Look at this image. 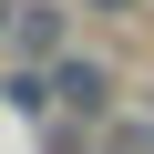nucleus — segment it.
<instances>
[{
    "instance_id": "obj_1",
    "label": "nucleus",
    "mask_w": 154,
    "mask_h": 154,
    "mask_svg": "<svg viewBox=\"0 0 154 154\" xmlns=\"http://www.w3.org/2000/svg\"><path fill=\"white\" fill-rule=\"evenodd\" d=\"M51 103L82 113V123H113V62L103 51H62L51 62Z\"/></svg>"
},
{
    "instance_id": "obj_2",
    "label": "nucleus",
    "mask_w": 154,
    "mask_h": 154,
    "mask_svg": "<svg viewBox=\"0 0 154 154\" xmlns=\"http://www.w3.org/2000/svg\"><path fill=\"white\" fill-rule=\"evenodd\" d=\"M11 31H21V51H31V62H62V11H51V0H21Z\"/></svg>"
},
{
    "instance_id": "obj_3",
    "label": "nucleus",
    "mask_w": 154,
    "mask_h": 154,
    "mask_svg": "<svg viewBox=\"0 0 154 154\" xmlns=\"http://www.w3.org/2000/svg\"><path fill=\"white\" fill-rule=\"evenodd\" d=\"M93 154H154V113H113L93 134Z\"/></svg>"
},
{
    "instance_id": "obj_4",
    "label": "nucleus",
    "mask_w": 154,
    "mask_h": 154,
    "mask_svg": "<svg viewBox=\"0 0 154 154\" xmlns=\"http://www.w3.org/2000/svg\"><path fill=\"white\" fill-rule=\"evenodd\" d=\"M93 11H103V21H123V11H134V0H93Z\"/></svg>"
}]
</instances>
